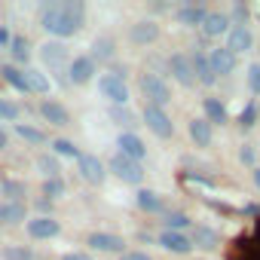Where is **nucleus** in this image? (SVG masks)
Masks as SVG:
<instances>
[{
    "label": "nucleus",
    "mask_w": 260,
    "mask_h": 260,
    "mask_svg": "<svg viewBox=\"0 0 260 260\" xmlns=\"http://www.w3.org/2000/svg\"><path fill=\"white\" fill-rule=\"evenodd\" d=\"M107 172H113V175H116L122 184H132V187H138V184L144 181V169H141V162L125 159L122 153L110 156V162H107Z\"/></svg>",
    "instance_id": "obj_3"
},
{
    "label": "nucleus",
    "mask_w": 260,
    "mask_h": 260,
    "mask_svg": "<svg viewBox=\"0 0 260 260\" xmlns=\"http://www.w3.org/2000/svg\"><path fill=\"white\" fill-rule=\"evenodd\" d=\"M40 116H43L49 125H58V128L71 125V110H68L61 101H55V98H43V101H40Z\"/></svg>",
    "instance_id": "obj_12"
},
{
    "label": "nucleus",
    "mask_w": 260,
    "mask_h": 260,
    "mask_svg": "<svg viewBox=\"0 0 260 260\" xmlns=\"http://www.w3.org/2000/svg\"><path fill=\"white\" fill-rule=\"evenodd\" d=\"M202 113H205V119H208L211 125H226V119H230L226 104H223L220 98H214V95L202 98Z\"/></svg>",
    "instance_id": "obj_24"
},
{
    "label": "nucleus",
    "mask_w": 260,
    "mask_h": 260,
    "mask_svg": "<svg viewBox=\"0 0 260 260\" xmlns=\"http://www.w3.org/2000/svg\"><path fill=\"white\" fill-rule=\"evenodd\" d=\"M239 162H245V166L257 169V153H254V147H251V144H245V147L239 150Z\"/></svg>",
    "instance_id": "obj_41"
},
{
    "label": "nucleus",
    "mask_w": 260,
    "mask_h": 260,
    "mask_svg": "<svg viewBox=\"0 0 260 260\" xmlns=\"http://www.w3.org/2000/svg\"><path fill=\"white\" fill-rule=\"evenodd\" d=\"M169 74H172V77H175V83H181L184 89H193V86H196L193 61H190V55H184V52L169 55Z\"/></svg>",
    "instance_id": "obj_7"
},
{
    "label": "nucleus",
    "mask_w": 260,
    "mask_h": 260,
    "mask_svg": "<svg viewBox=\"0 0 260 260\" xmlns=\"http://www.w3.org/2000/svg\"><path fill=\"white\" fill-rule=\"evenodd\" d=\"M10 52H13V61L16 64H28V58H31V49H28V40L25 37H13L10 40Z\"/></svg>",
    "instance_id": "obj_35"
},
{
    "label": "nucleus",
    "mask_w": 260,
    "mask_h": 260,
    "mask_svg": "<svg viewBox=\"0 0 260 260\" xmlns=\"http://www.w3.org/2000/svg\"><path fill=\"white\" fill-rule=\"evenodd\" d=\"M22 116V107L10 98H0V119H7V122H16Z\"/></svg>",
    "instance_id": "obj_39"
},
{
    "label": "nucleus",
    "mask_w": 260,
    "mask_h": 260,
    "mask_svg": "<svg viewBox=\"0 0 260 260\" xmlns=\"http://www.w3.org/2000/svg\"><path fill=\"white\" fill-rule=\"evenodd\" d=\"M61 260H92V254L89 251H68Z\"/></svg>",
    "instance_id": "obj_45"
},
{
    "label": "nucleus",
    "mask_w": 260,
    "mask_h": 260,
    "mask_svg": "<svg viewBox=\"0 0 260 260\" xmlns=\"http://www.w3.org/2000/svg\"><path fill=\"white\" fill-rule=\"evenodd\" d=\"M245 80H248V89H251L254 95H260V64H251L248 74H245Z\"/></svg>",
    "instance_id": "obj_40"
},
{
    "label": "nucleus",
    "mask_w": 260,
    "mask_h": 260,
    "mask_svg": "<svg viewBox=\"0 0 260 260\" xmlns=\"http://www.w3.org/2000/svg\"><path fill=\"white\" fill-rule=\"evenodd\" d=\"M251 46H254V34H251V28H248V25H233L230 34H226V49L239 58V55L248 52Z\"/></svg>",
    "instance_id": "obj_15"
},
{
    "label": "nucleus",
    "mask_w": 260,
    "mask_h": 260,
    "mask_svg": "<svg viewBox=\"0 0 260 260\" xmlns=\"http://www.w3.org/2000/svg\"><path fill=\"white\" fill-rule=\"evenodd\" d=\"M86 245L92 251H101V254H125V242L116 233H89Z\"/></svg>",
    "instance_id": "obj_9"
},
{
    "label": "nucleus",
    "mask_w": 260,
    "mask_h": 260,
    "mask_svg": "<svg viewBox=\"0 0 260 260\" xmlns=\"http://www.w3.org/2000/svg\"><path fill=\"white\" fill-rule=\"evenodd\" d=\"M25 80H28V86H31V95H46V92H49V77H46L43 71L28 68V71H25Z\"/></svg>",
    "instance_id": "obj_30"
},
{
    "label": "nucleus",
    "mask_w": 260,
    "mask_h": 260,
    "mask_svg": "<svg viewBox=\"0 0 260 260\" xmlns=\"http://www.w3.org/2000/svg\"><path fill=\"white\" fill-rule=\"evenodd\" d=\"M37 169L43 172V178H61V166L52 153H40L37 156Z\"/></svg>",
    "instance_id": "obj_33"
},
{
    "label": "nucleus",
    "mask_w": 260,
    "mask_h": 260,
    "mask_svg": "<svg viewBox=\"0 0 260 260\" xmlns=\"http://www.w3.org/2000/svg\"><path fill=\"white\" fill-rule=\"evenodd\" d=\"M110 119H113L116 125H122L125 132H132V125H138V122H135V113L128 110V107H110Z\"/></svg>",
    "instance_id": "obj_37"
},
{
    "label": "nucleus",
    "mask_w": 260,
    "mask_h": 260,
    "mask_svg": "<svg viewBox=\"0 0 260 260\" xmlns=\"http://www.w3.org/2000/svg\"><path fill=\"white\" fill-rule=\"evenodd\" d=\"M190 242L199 251H214V248H220V233L208 223H193L190 226Z\"/></svg>",
    "instance_id": "obj_11"
},
{
    "label": "nucleus",
    "mask_w": 260,
    "mask_h": 260,
    "mask_svg": "<svg viewBox=\"0 0 260 260\" xmlns=\"http://www.w3.org/2000/svg\"><path fill=\"white\" fill-rule=\"evenodd\" d=\"M208 64H211L214 77H230V74L236 71L239 58H236L226 46H214V49H208Z\"/></svg>",
    "instance_id": "obj_10"
},
{
    "label": "nucleus",
    "mask_w": 260,
    "mask_h": 260,
    "mask_svg": "<svg viewBox=\"0 0 260 260\" xmlns=\"http://www.w3.org/2000/svg\"><path fill=\"white\" fill-rule=\"evenodd\" d=\"M257 119H260V104H257V98H251V101L242 107V113H239V125H242V128H254Z\"/></svg>",
    "instance_id": "obj_32"
},
{
    "label": "nucleus",
    "mask_w": 260,
    "mask_h": 260,
    "mask_svg": "<svg viewBox=\"0 0 260 260\" xmlns=\"http://www.w3.org/2000/svg\"><path fill=\"white\" fill-rule=\"evenodd\" d=\"M92 61L98 64V61H113V55H116V43H113V37H98L95 43H92Z\"/></svg>",
    "instance_id": "obj_27"
},
{
    "label": "nucleus",
    "mask_w": 260,
    "mask_h": 260,
    "mask_svg": "<svg viewBox=\"0 0 260 260\" xmlns=\"http://www.w3.org/2000/svg\"><path fill=\"white\" fill-rule=\"evenodd\" d=\"M98 92H101L113 107H125V104H128V86H125V80H116V77L104 74V77H98Z\"/></svg>",
    "instance_id": "obj_6"
},
{
    "label": "nucleus",
    "mask_w": 260,
    "mask_h": 260,
    "mask_svg": "<svg viewBox=\"0 0 260 260\" xmlns=\"http://www.w3.org/2000/svg\"><path fill=\"white\" fill-rule=\"evenodd\" d=\"M10 40H13V34H10L4 25H0V46H10Z\"/></svg>",
    "instance_id": "obj_46"
},
{
    "label": "nucleus",
    "mask_w": 260,
    "mask_h": 260,
    "mask_svg": "<svg viewBox=\"0 0 260 260\" xmlns=\"http://www.w3.org/2000/svg\"><path fill=\"white\" fill-rule=\"evenodd\" d=\"M0 257L4 260H34V251L28 245H7V248H0Z\"/></svg>",
    "instance_id": "obj_38"
},
{
    "label": "nucleus",
    "mask_w": 260,
    "mask_h": 260,
    "mask_svg": "<svg viewBox=\"0 0 260 260\" xmlns=\"http://www.w3.org/2000/svg\"><path fill=\"white\" fill-rule=\"evenodd\" d=\"M116 147H119V153H122L125 159H132V162H141V159L147 156V144H144L135 132H122V135L116 138Z\"/></svg>",
    "instance_id": "obj_14"
},
{
    "label": "nucleus",
    "mask_w": 260,
    "mask_h": 260,
    "mask_svg": "<svg viewBox=\"0 0 260 260\" xmlns=\"http://www.w3.org/2000/svg\"><path fill=\"white\" fill-rule=\"evenodd\" d=\"M0 80H4L7 86H13L16 92H22V95H31V86L25 80V71L16 68V64H0Z\"/></svg>",
    "instance_id": "obj_25"
},
{
    "label": "nucleus",
    "mask_w": 260,
    "mask_h": 260,
    "mask_svg": "<svg viewBox=\"0 0 260 260\" xmlns=\"http://www.w3.org/2000/svg\"><path fill=\"white\" fill-rule=\"evenodd\" d=\"M0 193L7 196L4 202H25V193H28V187H25V181L4 178V181H0Z\"/></svg>",
    "instance_id": "obj_28"
},
{
    "label": "nucleus",
    "mask_w": 260,
    "mask_h": 260,
    "mask_svg": "<svg viewBox=\"0 0 260 260\" xmlns=\"http://www.w3.org/2000/svg\"><path fill=\"white\" fill-rule=\"evenodd\" d=\"M28 223V205L25 202H0V226H19Z\"/></svg>",
    "instance_id": "obj_19"
},
{
    "label": "nucleus",
    "mask_w": 260,
    "mask_h": 260,
    "mask_svg": "<svg viewBox=\"0 0 260 260\" xmlns=\"http://www.w3.org/2000/svg\"><path fill=\"white\" fill-rule=\"evenodd\" d=\"M251 178H254V187L260 190V169H251Z\"/></svg>",
    "instance_id": "obj_49"
},
{
    "label": "nucleus",
    "mask_w": 260,
    "mask_h": 260,
    "mask_svg": "<svg viewBox=\"0 0 260 260\" xmlns=\"http://www.w3.org/2000/svg\"><path fill=\"white\" fill-rule=\"evenodd\" d=\"M40 58H43L49 68H58V64L68 61V46H64L61 40H49V43L40 46Z\"/></svg>",
    "instance_id": "obj_26"
},
{
    "label": "nucleus",
    "mask_w": 260,
    "mask_h": 260,
    "mask_svg": "<svg viewBox=\"0 0 260 260\" xmlns=\"http://www.w3.org/2000/svg\"><path fill=\"white\" fill-rule=\"evenodd\" d=\"M245 214H251V217H257V214H260V205H245Z\"/></svg>",
    "instance_id": "obj_48"
},
{
    "label": "nucleus",
    "mask_w": 260,
    "mask_h": 260,
    "mask_svg": "<svg viewBox=\"0 0 260 260\" xmlns=\"http://www.w3.org/2000/svg\"><path fill=\"white\" fill-rule=\"evenodd\" d=\"M135 205H138L144 214H166V199H162L156 190H138V193H135Z\"/></svg>",
    "instance_id": "obj_23"
},
{
    "label": "nucleus",
    "mask_w": 260,
    "mask_h": 260,
    "mask_svg": "<svg viewBox=\"0 0 260 260\" xmlns=\"http://www.w3.org/2000/svg\"><path fill=\"white\" fill-rule=\"evenodd\" d=\"M16 135L28 144H46V132L37 125H28V122H16Z\"/></svg>",
    "instance_id": "obj_31"
},
{
    "label": "nucleus",
    "mask_w": 260,
    "mask_h": 260,
    "mask_svg": "<svg viewBox=\"0 0 260 260\" xmlns=\"http://www.w3.org/2000/svg\"><path fill=\"white\" fill-rule=\"evenodd\" d=\"M86 22V4L83 0H55L40 10V25L43 31H49L52 37H58L61 43L74 34H80Z\"/></svg>",
    "instance_id": "obj_1"
},
{
    "label": "nucleus",
    "mask_w": 260,
    "mask_h": 260,
    "mask_svg": "<svg viewBox=\"0 0 260 260\" xmlns=\"http://www.w3.org/2000/svg\"><path fill=\"white\" fill-rule=\"evenodd\" d=\"M95 74H98V64L92 61V55H77L68 64V83H74V86H86Z\"/></svg>",
    "instance_id": "obj_8"
},
{
    "label": "nucleus",
    "mask_w": 260,
    "mask_h": 260,
    "mask_svg": "<svg viewBox=\"0 0 260 260\" xmlns=\"http://www.w3.org/2000/svg\"><path fill=\"white\" fill-rule=\"evenodd\" d=\"M187 135H190V141L196 147H211V141H214V125L205 116H193L187 122Z\"/></svg>",
    "instance_id": "obj_13"
},
{
    "label": "nucleus",
    "mask_w": 260,
    "mask_h": 260,
    "mask_svg": "<svg viewBox=\"0 0 260 260\" xmlns=\"http://www.w3.org/2000/svg\"><path fill=\"white\" fill-rule=\"evenodd\" d=\"M138 89H141V95L147 98V104H153V107H166V104L172 101V89H169V83H166L162 74H153V71L141 74Z\"/></svg>",
    "instance_id": "obj_2"
},
{
    "label": "nucleus",
    "mask_w": 260,
    "mask_h": 260,
    "mask_svg": "<svg viewBox=\"0 0 260 260\" xmlns=\"http://www.w3.org/2000/svg\"><path fill=\"white\" fill-rule=\"evenodd\" d=\"M190 61H193L196 83H202V86H214V83H217V77H214V71H211V64H208V52L196 49V52L190 55Z\"/></svg>",
    "instance_id": "obj_22"
},
{
    "label": "nucleus",
    "mask_w": 260,
    "mask_h": 260,
    "mask_svg": "<svg viewBox=\"0 0 260 260\" xmlns=\"http://www.w3.org/2000/svg\"><path fill=\"white\" fill-rule=\"evenodd\" d=\"M144 122H147V128L156 135V138H172L175 135V122H172V116L166 113V107H153V104H144Z\"/></svg>",
    "instance_id": "obj_4"
},
{
    "label": "nucleus",
    "mask_w": 260,
    "mask_h": 260,
    "mask_svg": "<svg viewBox=\"0 0 260 260\" xmlns=\"http://www.w3.org/2000/svg\"><path fill=\"white\" fill-rule=\"evenodd\" d=\"M64 190H68V184H64V178H43V199H61L64 196Z\"/></svg>",
    "instance_id": "obj_34"
},
{
    "label": "nucleus",
    "mask_w": 260,
    "mask_h": 260,
    "mask_svg": "<svg viewBox=\"0 0 260 260\" xmlns=\"http://www.w3.org/2000/svg\"><path fill=\"white\" fill-rule=\"evenodd\" d=\"M230 28H233V22H230V16H226V13H208V16H205V22H202V34H205L208 40L230 34Z\"/></svg>",
    "instance_id": "obj_21"
},
{
    "label": "nucleus",
    "mask_w": 260,
    "mask_h": 260,
    "mask_svg": "<svg viewBox=\"0 0 260 260\" xmlns=\"http://www.w3.org/2000/svg\"><path fill=\"white\" fill-rule=\"evenodd\" d=\"M77 172H80V178H83L86 184H92V187H101L104 178H107V166H104L95 153H80Z\"/></svg>",
    "instance_id": "obj_5"
},
{
    "label": "nucleus",
    "mask_w": 260,
    "mask_h": 260,
    "mask_svg": "<svg viewBox=\"0 0 260 260\" xmlns=\"http://www.w3.org/2000/svg\"><path fill=\"white\" fill-rule=\"evenodd\" d=\"M156 245L166 248V251H172V254H190L193 251V242H190L187 233H169V230H162L156 236Z\"/></svg>",
    "instance_id": "obj_18"
},
{
    "label": "nucleus",
    "mask_w": 260,
    "mask_h": 260,
    "mask_svg": "<svg viewBox=\"0 0 260 260\" xmlns=\"http://www.w3.org/2000/svg\"><path fill=\"white\" fill-rule=\"evenodd\" d=\"M162 226H166L169 233H187V230L193 226V220H190L184 211H166V217H162Z\"/></svg>",
    "instance_id": "obj_29"
},
{
    "label": "nucleus",
    "mask_w": 260,
    "mask_h": 260,
    "mask_svg": "<svg viewBox=\"0 0 260 260\" xmlns=\"http://www.w3.org/2000/svg\"><path fill=\"white\" fill-rule=\"evenodd\" d=\"M25 230H28V236L31 239H55L58 233H61V223L55 220V217H31L28 223H25Z\"/></svg>",
    "instance_id": "obj_16"
},
{
    "label": "nucleus",
    "mask_w": 260,
    "mask_h": 260,
    "mask_svg": "<svg viewBox=\"0 0 260 260\" xmlns=\"http://www.w3.org/2000/svg\"><path fill=\"white\" fill-rule=\"evenodd\" d=\"M119 260H153L147 251H125V254H119Z\"/></svg>",
    "instance_id": "obj_43"
},
{
    "label": "nucleus",
    "mask_w": 260,
    "mask_h": 260,
    "mask_svg": "<svg viewBox=\"0 0 260 260\" xmlns=\"http://www.w3.org/2000/svg\"><path fill=\"white\" fill-rule=\"evenodd\" d=\"M205 16H208V10H205L202 4H187V7H178V10H175V19H178V25H184V28H202Z\"/></svg>",
    "instance_id": "obj_20"
},
{
    "label": "nucleus",
    "mask_w": 260,
    "mask_h": 260,
    "mask_svg": "<svg viewBox=\"0 0 260 260\" xmlns=\"http://www.w3.org/2000/svg\"><path fill=\"white\" fill-rule=\"evenodd\" d=\"M128 40H132L135 46H150L159 40V25L144 19V22H135L132 28H128Z\"/></svg>",
    "instance_id": "obj_17"
},
{
    "label": "nucleus",
    "mask_w": 260,
    "mask_h": 260,
    "mask_svg": "<svg viewBox=\"0 0 260 260\" xmlns=\"http://www.w3.org/2000/svg\"><path fill=\"white\" fill-rule=\"evenodd\" d=\"M230 22H233V25H245V22H248V7L236 4V7H233V13H230Z\"/></svg>",
    "instance_id": "obj_42"
},
{
    "label": "nucleus",
    "mask_w": 260,
    "mask_h": 260,
    "mask_svg": "<svg viewBox=\"0 0 260 260\" xmlns=\"http://www.w3.org/2000/svg\"><path fill=\"white\" fill-rule=\"evenodd\" d=\"M49 147H52V153H55V156H71V159H80V147H77L71 138H55Z\"/></svg>",
    "instance_id": "obj_36"
},
{
    "label": "nucleus",
    "mask_w": 260,
    "mask_h": 260,
    "mask_svg": "<svg viewBox=\"0 0 260 260\" xmlns=\"http://www.w3.org/2000/svg\"><path fill=\"white\" fill-rule=\"evenodd\" d=\"M37 211L40 217H52V199H37Z\"/></svg>",
    "instance_id": "obj_44"
},
{
    "label": "nucleus",
    "mask_w": 260,
    "mask_h": 260,
    "mask_svg": "<svg viewBox=\"0 0 260 260\" xmlns=\"http://www.w3.org/2000/svg\"><path fill=\"white\" fill-rule=\"evenodd\" d=\"M10 147V135H7V128H0V150H7Z\"/></svg>",
    "instance_id": "obj_47"
}]
</instances>
